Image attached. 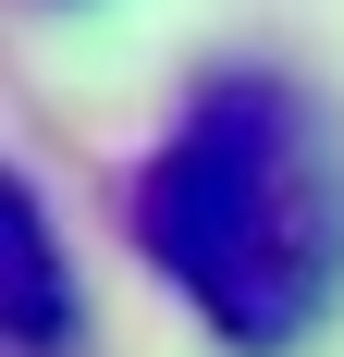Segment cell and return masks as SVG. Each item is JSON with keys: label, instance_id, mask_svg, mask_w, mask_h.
<instances>
[{"label": "cell", "instance_id": "1", "mask_svg": "<svg viewBox=\"0 0 344 357\" xmlns=\"http://www.w3.org/2000/svg\"><path fill=\"white\" fill-rule=\"evenodd\" d=\"M123 222L136 259L234 357H295L344 308V136L271 62H221L185 86V111L136 160Z\"/></svg>", "mask_w": 344, "mask_h": 357}, {"label": "cell", "instance_id": "2", "mask_svg": "<svg viewBox=\"0 0 344 357\" xmlns=\"http://www.w3.org/2000/svg\"><path fill=\"white\" fill-rule=\"evenodd\" d=\"M0 247H13V345H25V357H62L74 345V284H62V234H49V210H37V185H13Z\"/></svg>", "mask_w": 344, "mask_h": 357}]
</instances>
